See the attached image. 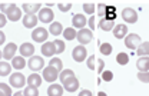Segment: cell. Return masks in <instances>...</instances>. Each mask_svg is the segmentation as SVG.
<instances>
[{
    "label": "cell",
    "mask_w": 149,
    "mask_h": 96,
    "mask_svg": "<svg viewBox=\"0 0 149 96\" xmlns=\"http://www.w3.org/2000/svg\"><path fill=\"white\" fill-rule=\"evenodd\" d=\"M76 39L79 40L80 45H88V43H91L93 39L92 30H89V29H80V30L77 32V38Z\"/></svg>",
    "instance_id": "cell-1"
},
{
    "label": "cell",
    "mask_w": 149,
    "mask_h": 96,
    "mask_svg": "<svg viewBox=\"0 0 149 96\" xmlns=\"http://www.w3.org/2000/svg\"><path fill=\"white\" fill-rule=\"evenodd\" d=\"M59 75H60V72L57 69H55V67H52V66H47V67L43 69V79L46 82H50V83L55 82L56 79L59 77Z\"/></svg>",
    "instance_id": "cell-2"
},
{
    "label": "cell",
    "mask_w": 149,
    "mask_h": 96,
    "mask_svg": "<svg viewBox=\"0 0 149 96\" xmlns=\"http://www.w3.org/2000/svg\"><path fill=\"white\" fill-rule=\"evenodd\" d=\"M10 85L13 86V88H16V89H19V88H23L24 86V83H26V77L23 76V73H19V72H16V73H12L10 75Z\"/></svg>",
    "instance_id": "cell-3"
},
{
    "label": "cell",
    "mask_w": 149,
    "mask_h": 96,
    "mask_svg": "<svg viewBox=\"0 0 149 96\" xmlns=\"http://www.w3.org/2000/svg\"><path fill=\"white\" fill-rule=\"evenodd\" d=\"M125 45H126V47L128 49H138L139 47V45H141V38H139V35H136V33H130L126 36L125 39Z\"/></svg>",
    "instance_id": "cell-4"
},
{
    "label": "cell",
    "mask_w": 149,
    "mask_h": 96,
    "mask_svg": "<svg viewBox=\"0 0 149 96\" xmlns=\"http://www.w3.org/2000/svg\"><path fill=\"white\" fill-rule=\"evenodd\" d=\"M53 17H55V13H53L52 9H49V7L40 9V12H39V20L42 23H50L53 20Z\"/></svg>",
    "instance_id": "cell-5"
},
{
    "label": "cell",
    "mask_w": 149,
    "mask_h": 96,
    "mask_svg": "<svg viewBox=\"0 0 149 96\" xmlns=\"http://www.w3.org/2000/svg\"><path fill=\"white\" fill-rule=\"evenodd\" d=\"M6 17L10 20V22H17L22 17V12L15 3H12V6L9 7V10L6 12Z\"/></svg>",
    "instance_id": "cell-6"
},
{
    "label": "cell",
    "mask_w": 149,
    "mask_h": 96,
    "mask_svg": "<svg viewBox=\"0 0 149 96\" xmlns=\"http://www.w3.org/2000/svg\"><path fill=\"white\" fill-rule=\"evenodd\" d=\"M122 19L126 23H136L138 22V13H136V10L126 7V9L122 10Z\"/></svg>",
    "instance_id": "cell-7"
},
{
    "label": "cell",
    "mask_w": 149,
    "mask_h": 96,
    "mask_svg": "<svg viewBox=\"0 0 149 96\" xmlns=\"http://www.w3.org/2000/svg\"><path fill=\"white\" fill-rule=\"evenodd\" d=\"M49 36V33H47V30L45 29V27H36L35 30H33V33H32V39L37 42V43H42V42H46V39Z\"/></svg>",
    "instance_id": "cell-8"
},
{
    "label": "cell",
    "mask_w": 149,
    "mask_h": 96,
    "mask_svg": "<svg viewBox=\"0 0 149 96\" xmlns=\"http://www.w3.org/2000/svg\"><path fill=\"white\" fill-rule=\"evenodd\" d=\"M29 69L30 70H33V72H37V70H40V69H43V66H45V60L40 58V56H32V58L29 59Z\"/></svg>",
    "instance_id": "cell-9"
},
{
    "label": "cell",
    "mask_w": 149,
    "mask_h": 96,
    "mask_svg": "<svg viewBox=\"0 0 149 96\" xmlns=\"http://www.w3.org/2000/svg\"><path fill=\"white\" fill-rule=\"evenodd\" d=\"M86 47H83L82 45L80 46H76L72 52V58H73L74 62H83L86 59Z\"/></svg>",
    "instance_id": "cell-10"
},
{
    "label": "cell",
    "mask_w": 149,
    "mask_h": 96,
    "mask_svg": "<svg viewBox=\"0 0 149 96\" xmlns=\"http://www.w3.org/2000/svg\"><path fill=\"white\" fill-rule=\"evenodd\" d=\"M42 55L43 56H47V58H52L53 55H56V49H55V45L52 42H45L42 45Z\"/></svg>",
    "instance_id": "cell-11"
},
{
    "label": "cell",
    "mask_w": 149,
    "mask_h": 96,
    "mask_svg": "<svg viewBox=\"0 0 149 96\" xmlns=\"http://www.w3.org/2000/svg\"><path fill=\"white\" fill-rule=\"evenodd\" d=\"M62 85H63L65 90H68V92H74V90L79 89V80H77V77H74V76L70 77V79H68V80L63 82Z\"/></svg>",
    "instance_id": "cell-12"
},
{
    "label": "cell",
    "mask_w": 149,
    "mask_h": 96,
    "mask_svg": "<svg viewBox=\"0 0 149 96\" xmlns=\"http://www.w3.org/2000/svg\"><path fill=\"white\" fill-rule=\"evenodd\" d=\"M16 50H17V46H16L15 43H7V45H6V47L3 49V58L6 59V60L13 59L15 58Z\"/></svg>",
    "instance_id": "cell-13"
},
{
    "label": "cell",
    "mask_w": 149,
    "mask_h": 96,
    "mask_svg": "<svg viewBox=\"0 0 149 96\" xmlns=\"http://www.w3.org/2000/svg\"><path fill=\"white\" fill-rule=\"evenodd\" d=\"M19 50H20V55H22L23 58H29V56L32 58L33 53H35V47H33L32 43H23Z\"/></svg>",
    "instance_id": "cell-14"
},
{
    "label": "cell",
    "mask_w": 149,
    "mask_h": 96,
    "mask_svg": "<svg viewBox=\"0 0 149 96\" xmlns=\"http://www.w3.org/2000/svg\"><path fill=\"white\" fill-rule=\"evenodd\" d=\"M23 10L26 15H35L36 12H40V3H23Z\"/></svg>",
    "instance_id": "cell-15"
},
{
    "label": "cell",
    "mask_w": 149,
    "mask_h": 96,
    "mask_svg": "<svg viewBox=\"0 0 149 96\" xmlns=\"http://www.w3.org/2000/svg\"><path fill=\"white\" fill-rule=\"evenodd\" d=\"M37 20H39V17L35 16V15H26L23 17V26L27 27V29H32L37 24Z\"/></svg>",
    "instance_id": "cell-16"
},
{
    "label": "cell",
    "mask_w": 149,
    "mask_h": 96,
    "mask_svg": "<svg viewBox=\"0 0 149 96\" xmlns=\"http://www.w3.org/2000/svg\"><path fill=\"white\" fill-rule=\"evenodd\" d=\"M128 33V27L125 24H118L113 27V36L116 39H123Z\"/></svg>",
    "instance_id": "cell-17"
},
{
    "label": "cell",
    "mask_w": 149,
    "mask_h": 96,
    "mask_svg": "<svg viewBox=\"0 0 149 96\" xmlns=\"http://www.w3.org/2000/svg\"><path fill=\"white\" fill-rule=\"evenodd\" d=\"M136 67L139 69V72H149V58L148 56H142V58L138 59Z\"/></svg>",
    "instance_id": "cell-18"
},
{
    "label": "cell",
    "mask_w": 149,
    "mask_h": 96,
    "mask_svg": "<svg viewBox=\"0 0 149 96\" xmlns=\"http://www.w3.org/2000/svg\"><path fill=\"white\" fill-rule=\"evenodd\" d=\"M72 24H73V27L83 29L86 26V17L83 15H74L73 19H72Z\"/></svg>",
    "instance_id": "cell-19"
},
{
    "label": "cell",
    "mask_w": 149,
    "mask_h": 96,
    "mask_svg": "<svg viewBox=\"0 0 149 96\" xmlns=\"http://www.w3.org/2000/svg\"><path fill=\"white\" fill-rule=\"evenodd\" d=\"M47 95L49 96H62L63 95V88L60 85H50L47 89Z\"/></svg>",
    "instance_id": "cell-20"
},
{
    "label": "cell",
    "mask_w": 149,
    "mask_h": 96,
    "mask_svg": "<svg viewBox=\"0 0 149 96\" xmlns=\"http://www.w3.org/2000/svg\"><path fill=\"white\" fill-rule=\"evenodd\" d=\"M12 67H15L16 70H22L23 67H26V60L23 59V56L13 58V60H12Z\"/></svg>",
    "instance_id": "cell-21"
},
{
    "label": "cell",
    "mask_w": 149,
    "mask_h": 96,
    "mask_svg": "<svg viewBox=\"0 0 149 96\" xmlns=\"http://www.w3.org/2000/svg\"><path fill=\"white\" fill-rule=\"evenodd\" d=\"M99 27H100L102 30H105V32H109V30H113L115 23H113V20L102 19L100 22H99Z\"/></svg>",
    "instance_id": "cell-22"
},
{
    "label": "cell",
    "mask_w": 149,
    "mask_h": 96,
    "mask_svg": "<svg viewBox=\"0 0 149 96\" xmlns=\"http://www.w3.org/2000/svg\"><path fill=\"white\" fill-rule=\"evenodd\" d=\"M27 83H29V86H35V88H39L40 85H42V77L39 76L37 73H32L29 79H27Z\"/></svg>",
    "instance_id": "cell-23"
},
{
    "label": "cell",
    "mask_w": 149,
    "mask_h": 96,
    "mask_svg": "<svg viewBox=\"0 0 149 96\" xmlns=\"http://www.w3.org/2000/svg\"><path fill=\"white\" fill-rule=\"evenodd\" d=\"M136 53L142 58V56H148L149 55V42H143L139 45V47L136 49Z\"/></svg>",
    "instance_id": "cell-24"
},
{
    "label": "cell",
    "mask_w": 149,
    "mask_h": 96,
    "mask_svg": "<svg viewBox=\"0 0 149 96\" xmlns=\"http://www.w3.org/2000/svg\"><path fill=\"white\" fill-rule=\"evenodd\" d=\"M62 24L59 23V22H52V24H50V27H49V32L53 35V36H59L60 33H62Z\"/></svg>",
    "instance_id": "cell-25"
},
{
    "label": "cell",
    "mask_w": 149,
    "mask_h": 96,
    "mask_svg": "<svg viewBox=\"0 0 149 96\" xmlns=\"http://www.w3.org/2000/svg\"><path fill=\"white\" fill-rule=\"evenodd\" d=\"M9 73H12V65L7 62H0V76H7Z\"/></svg>",
    "instance_id": "cell-26"
},
{
    "label": "cell",
    "mask_w": 149,
    "mask_h": 96,
    "mask_svg": "<svg viewBox=\"0 0 149 96\" xmlns=\"http://www.w3.org/2000/svg\"><path fill=\"white\" fill-rule=\"evenodd\" d=\"M63 36H65V39H68V40H73L74 38H77V33H76V30H74L73 27H68V29L63 30Z\"/></svg>",
    "instance_id": "cell-27"
},
{
    "label": "cell",
    "mask_w": 149,
    "mask_h": 96,
    "mask_svg": "<svg viewBox=\"0 0 149 96\" xmlns=\"http://www.w3.org/2000/svg\"><path fill=\"white\" fill-rule=\"evenodd\" d=\"M73 72L70 70V69H65L63 72H60V75H59V77H60V82L63 83V82H66L68 79H70V77H73Z\"/></svg>",
    "instance_id": "cell-28"
},
{
    "label": "cell",
    "mask_w": 149,
    "mask_h": 96,
    "mask_svg": "<svg viewBox=\"0 0 149 96\" xmlns=\"http://www.w3.org/2000/svg\"><path fill=\"white\" fill-rule=\"evenodd\" d=\"M99 50L102 52V55L109 56V55L112 53V45L111 43H102V45H100V47H99Z\"/></svg>",
    "instance_id": "cell-29"
},
{
    "label": "cell",
    "mask_w": 149,
    "mask_h": 96,
    "mask_svg": "<svg viewBox=\"0 0 149 96\" xmlns=\"http://www.w3.org/2000/svg\"><path fill=\"white\" fill-rule=\"evenodd\" d=\"M116 62L119 63V65H126L128 62H129V55H126V53H123V52H120L118 56H116Z\"/></svg>",
    "instance_id": "cell-30"
},
{
    "label": "cell",
    "mask_w": 149,
    "mask_h": 96,
    "mask_svg": "<svg viewBox=\"0 0 149 96\" xmlns=\"http://www.w3.org/2000/svg\"><path fill=\"white\" fill-rule=\"evenodd\" d=\"M108 6L106 4H103V3H99L97 4V15H99V17H103V16H108Z\"/></svg>",
    "instance_id": "cell-31"
},
{
    "label": "cell",
    "mask_w": 149,
    "mask_h": 96,
    "mask_svg": "<svg viewBox=\"0 0 149 96\" xmlns=\"http://www.w3.org/2000/svg\"><path fill=\"white\" fill-rule=\"evenodd\" d=\"M53 45H55V49H56V55H59V53H63V52H65V43H63L62 40L56 39L55 42H53Z\"/></svg>",
    "instance_id": "cell-32"
},
{
    "label": "cell",
    "mask_w": 149,
    "mask_h": 96,
    "mask_svg": "<svg viewBox=\"0 0 149 96\" xmlns=\"http://www.w3.org/2000/svg\"><path fill=\"white\" fill-rule=\"evenodd\" d=\"M49 66H52V67L57 69L59 72H62V60L59 58H52V60L49 62Z\"/></svg>",
    "instance_id": "cell-33"
},
{
    "label": "cell",
    "mask_w": 149,
    "mask_h": 96,
    "mask_svg": "<svg viewBox=\"0 0 149 96\" xmlns=\"http://www.w3.org/2000/svg\"><path fill=\"white\" fill-rule=\"evenodd\" d=\"M23 93H24V96H39V90L35 86H27Z\"/></svg>",
    "instance_id": "cell-34"
},
{
    "label": "cell",
    "mask_w": 149,
    "mask_h": 96,
    "mask_svg": "<svg viewBox=\"0 0 149 96\" xmlns=\"http://www.w3.org/2000/svg\"><path fill=\"white\" fill-rule=\"evenodd\" d=\"M83 10L88 15H93L96 10V6H95V3H83Z\"/></svg>",
    "instance_id": "cell-35"
},
{
    "label": "cell",
    "mask_w": 149,
    "mask_h": 96,
    "mask_svg": "<svg viewBox=\"0 0 149 96\" xmlns=\"http://www.w3.org/2000/svg\"><path fill=\"white\" fill-rule=\"evenodd\" d=\"M0 92L4 96H12V89H10V86H7L6 83H0Z\"/></svg>",
    "instance_id": "cell-36"
},
{
    "label": "cell",
    "mask_w": 149,
    "mask_h": 96,
    "mask_svg": "<svg viewBox=\"0 0 149 96\" xmlns=\"http://www.w3.org/2000/svg\"><path fill=\"white\" fill-rule=\"evenodd\" d=\"M57 7H59V10H60V12H63V13H65V12H69V10L72 9V3H63V1H62V3H59V4H57Z\"/></svg>",
    "instance_id": "cell-37"
},
{
    "label": "cell",
    "mask_w": 149,
    "mask_h": 96,
    "mask_svg": "<svg viewBox=\"0 0 149 96\" xmlns=\"http://www.w3.org/2000/svg\"><path fill=\"white\" fill-rule=\"evenodd\" d=\"M138 79L143 83H149V72H139L138 73Z\"/></svg>",
    "instance_id": "cell-38"
},
{
    "label": "cell",
    "mask_w": 149,
    "mask_h": 96,
    "mask_svg": "<svg viewBox=\"0 0 149 96\" xmlns=\"http://www.w3.org/2000/svg\"><path fill=\"white\" fill-rule=\"evenodd\" d=\"M102 79H103L105 82H111L112 79H113V73H112L111 70H105V72L102 73Z\"/></svg>",
    "instance_id": "cell-39"
},
{
    "label": "cell",
    "mask_w": 149,
    "mask_h": 96,
    "mask_svg": "<svg viewBox=\"0 0 149 96\" xmlns=\"http://www.w3.org/2000/svg\"><path fill=\"white\" fill-rule=\"evenodd\" d=\"M88 67L91 70H95V56H89V59H88Z\"/></svg>",
    "instance_id": "cell-40"
},
{
    "label": "cell",
    "mask_w": 149,
    "mask_h": 96,
    "mask_svg": "<svg viewBox=\"0 0 149 96\" xmlns=\"http://www.w3.org/2000/svg\"><path fill=\"white\" fill-rule=\"evenodd\" d=\"M97 65H99V67H97V73H103V67H105V62L102 60V59H97Z\"/></svg>",
    "instance_id": "cell-41"
},
{
    "label": "cell",
    "mask_w": 149,
    "mask_h": 96,
    "mask_svg": "<svg viewBox=\"0 0 149 96\" xmlns=\"http://www.w3.org/2000/svg\"><path fill=\"white\" fill-rule=\"evenodd\" d=\"M10 6H12V3H1V4H0V10L6 15V12L9 10V7H10Z\"/></svg>",
    "instance_id": "cell-42"
},
{
    "label": "cell",
    "mask_w": 149,
    "mask_h": 96,
    "mask_svg": "<svg viewBox=\"0 0 149 96\" xmlns=\"http://www.w3.org/2000/svg\"><path fill=\"white\" fill-rule=\"evenodd\" d=\"M6 15H0V27H4V24H6Z\"/></svg>",
    "instance_id": "cell-43"
},
{
    "label": "cell",
    "mask_w": 149,
    "mask_h": 96,
    "mask_svg": "<svg viewBox=\"0 0 149 96\" xmlns=\"http://www.w3.org/2000/svg\"><path fill=\"white\" fill-rule=\"evenodd\" d=\"M79 96H92V92H91V90H86V89H85V90H82V92L79 93Z\"/></svg>",
    "instance_id": "cell-44"
},
{
    "label": "cell",
    "mask_w": 149,
    "mask_h": 96,
    "mask_svg": "<svg viewBox=\"0 0 149 96\" xmlns=\"http://www.w3.org/2000/svg\"><path fill=\"white\" fill-rule=\"evenodd\" d=\"M89 26L95 29V16H91V19H89Z\"/></svg>",
    "instance_id": "cell-45"
},
{
    "label": "cell",
    "mask_w": 149,
    "mask_h": 96,
    "mask_svg": "<svg viewBox=\"0 0 149 96\" xmlns=\"http://www.w3.org/2000/svg\"><path fill=\"white\" fill-rule=\"evenodd\" d=\"M4 39H6V36H4V33L0 30V45H3L4 43Z\"/></svg>",
    "instance_id": "cell-46"
},
{
    "label": "cell",
    "mask_w": 149,
    "mask_h": 96,
    "mask_svg": "<svg viewBox=\"0 0 149 96\" xmlns=\"http://www.w3.org/2000/svg\"><path fill=\"white\" fill-rule=\"evenodd\" d=\"M13 96H24V93H22V92H17V93H15Z\"/></svg>",
    "instance_id": "cell-47"
},
{
    "label": "cell",
    "mask_w": 149,
    "mask_h": 96,
    "mask_svg": "<svg viewBox=\"0 0 149 96\" xmlns=\"http://www.w3.org/2000/svg\"><path fill=\"white\" fill-rule=\"evenodd\" d=\"M97 96H106V93H105V92H99V93H97Z\"/></svg>",
    "instance_id": "cell-48"
},
{
    "label": "cell",
    "mask_w": 149,
    "mask_h": 96,
    "mask_svg": "<svg viewBox=\"0 0 149 96\" xmlns=\"http://www.w3.org/2000/svg\"><path fill=\"white\" fill-rule=\"evenodd\" d=\"M3 58V52H1V50H0V59Z\"/></svg>",
    "instance_id": "cell-49"
},
{
    "label": "cell",
    "mask_w": 149,
    "mask_h": 96,
    "mask_svg": "<svg viewBox=\"0 0 149 96\" xmlns=\"http://www.w3.org/2000/svg\"><path fill=\"white\" fill-rule=\"evenodd\" d=\"M0 96H4V95H3V93H1V92H0Z\"/></svg>",
    "instance_id": "cell-50"
}]
</instances>
